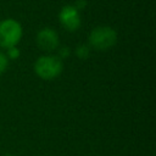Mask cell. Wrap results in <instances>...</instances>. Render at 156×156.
I'll return each instance as SVG.
<instances>
[{
  "mask_svg": "<svg viewBox=\"0 0 156 156\" xmlns=\"http://www.w3.org/2000/svg\"><path fill=\"white\" fill-rule=\"evenodd\" d=\"M33 69L40 79L54 80L61 76L63 71V62L57 55H43L35 60Z\"/></svg>",
  "mask_w": 156,
  "mask_h": 156,
  "instance_id": "6da1fadb",
  "label": "cell"
},
{
  "mask_svg": "<svg viewBox=\"0 0 156 156\" xmlns=\"http://www.w3.org/2000/svg\"><path fill=\"white\" fill-rule=\"evenodd\" d=\"M116 43L117 32L108 26L95 27L88 37V45L96 51H106L115 46Z\"/></svg>",
  "mask_w": 156,
  "mask_h": 156,
  "instance_id": "7a4b0ae2",
  "label": "cell"
},
{
  "mask_svg": "<svg viewBox=\"0 0 156 156\" xmlns=\"http://www.w3.org/2000/svg\"><path fill=\"white\" fill-rule=\"evenodd\" d=\"M23 35V29L20 22L13 18H6L0 22V48L9 49L17 46Z\"/></svg>",
  "mask_w": 156,
  "mask_h": 156,
  "instance_id": "3957f363",
  "label": "cell"
},
{
  "mask_svg": "<svg viewBox=\"0 0 156 156\" xmlns=\"http://www.w3.org/2000/svg\"><path fill=\"white\" fill-rule=\"evenodd\" d=\"M35 43L40 50L46 51V52H51V51L56 50L60 45L58 34L52 28H49V27L43 28L37 33Z\"/></svg>",
  "mask_w": 156,
  "mask_h": 156,
  "instance_id": "277c9868",
  "label": "cell"
},
{
  "mask_svg": "<svg viewBox=\"0 0 156 156\" xmlns=\"http://www.w3.org/2000/svg\"><path fill=\"white\" fill-rule=\"evenodd\" d=\"M58 21L61 26L68 32H76L80 27L79 11L73 5H65L58 13Z\"/></svg>",
  "mask_w": 156,
  "mask_h": 156,
  "instance_id": "5b68a950",
  "label": "cell"
},
{
  "mask_svg": "<svg viewBox=\"0 0 156 156\" xmlns=\"http://www.w3.org/2000/svg\"><path fill=\"white\" fill-rule=\"evenodd\" d=\"M90 46L88 44H80L74 49V55L80 60H87L90 56Z\"/></svg>",
  "mask_w": 156,
  "mask_h": 156,
  "instance_id": "8992f818",
  "label": "cell"
},
{
  "mask_svg": "<svg viewBox=\"0 0 156 156\" xmlns=\"http://www.w3.org/2000/svg\"><path fill=\"white\" fill-rule=\"evenodd\" d=\"M5 55L9 58V61L10 60H17L20 57V55H21V51H20V49L17 46H11V48L6 49V54Z\"/></svg>",
  "mask_w": 156,
  "mask_h": 156,
  "instance_id": "52a82bcc",
  "label": "cell"
},
{
  "mask_svg": "<svg viewBox=\"0 0 156 156\" xmlns=\"http://www.w3.org/2000/svg\"><path fill=\"white\" fill-rule=\"evenodd\" d=\"M9 67V58L4 52H0V76H2Z\"/></svg>",
  "mask_w": 156,
  "mask_h": 156,
  "instance_id": "ba28073f",
  "label": "cell"
},
{
  "mask_svg": "<svg viewBox=\"0 0 156 156\" xmlns=\"http://www.w3.org/2000/svg\"><path fill=\"white\" fill-rule=\"evenodd\" d=\"M69 55H71V50H69V48H67V46L58 48V55H57V56H58L61 60L67 58Z\"/></svg>",
  "mask_w": 156,
  "mask_h": 156,
  "instance_id": "9c48e42d",
  "label": "cell"
},
{
  "mask_svg": "<svg viewBox=\"0 0 156 156\" xmlns=\"http://www.w3.org/2000/svg\"><path fill=\"white\" fill-rule=\"evenodd\" d=\"M85 5H87V1H85V0H77L73 6L79 11V10H83V9L85 7Z\"/></svg>",
  "mask_w": 156,
  "mask_h": 156,
  "instance_id": "30bf717a",
  "label": "cell"
},
{
  "mask_svg": "<svg viewBox=\"0 0 156 156\" xmlns=\"http://www.w3.org/2000/svg\"><path fill=\"white\" fill-rule=\"evenodd\" d=\"M4 156H13V155H10V154H6V155H4Z\"/></svg>",
  "mask_w": 156,
  "mask_h": 156,
  "instance_id": "8fae6325",
  "label": "cell"
}]
</instances>
